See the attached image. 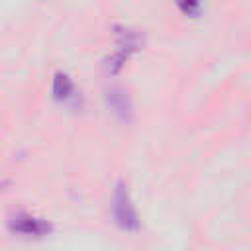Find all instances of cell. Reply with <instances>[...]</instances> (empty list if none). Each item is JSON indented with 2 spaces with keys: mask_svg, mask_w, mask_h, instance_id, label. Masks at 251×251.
I'll list each match as a JSON object with an SVG mask.
<instances>
[{
  "mask_svg": "<svg viewBox=\"0 0 251 251\" xmlns=\"http://www.w3.org/2000/svg\"><path fill=\"white\" fill-rule=\"evenodd\" d=\"M112 214L116 224L126 231H137L139 229V216L133 206V200L129 196V190L124 182L116 184L114 198H112Z\"/></svg>",
  "mask_w": 251,
  "mask_h": 251,
  "instance_id": "cell-1",
  "label": "cell"
},
{
  "mask_svg": "<svg viewBox=\"0 0 251 251\" xmlns=\"http://www.w3.org/2000/svg\"><path fill=\"white\" fill-rule=\"evenodd\" d=\"M10 227L22 235H33V237H41V235H47L51 231V224L41 220V218H35V216H29V214H20L12 220Z\"/></svg>",
  "mask_w": 251,
  "mask_h": 251,
  "instance_id": "cell-2",
  "label": "cell"
},
{
  "mask_svg": "<svg viewBox=\"0 0 251 251\" xmlns=\"http://www.w3.org/2000/svg\"><path fill=\"white\" fill-rule=\"evenodd\" d=\"M106 98H108L110 108H112L122 120H129V116H131V102H129L127 94H126L122 88H110L108 94H106Z\"/></svg>",
  "mask_w": 251,
  "mask_h": 251,
  "instance_id": "cell-3",
  "label": "cell"
},
{
  "mask_svg": "<svg viewBox=\"0 0 251 251\" xmlns=\"http://www.w3.org/2000/svg\"><path fill=\"white\" fill-rule=\"evenodd\" d=\"M180 8L186 10V12H196V10H200L198 4H180Z\"/></svg>",
  "mask_w": 251,
  "mask_h": 251,
  "instance_id": "cell-5",
  "label": "cell"
},
{
  "mask_svg": "<svg viewBox=\"0 0 251 251\" xmlns=\"http://www.w3.org/2000/svg\"><path fill=\"white\" fill-rule=\"evenodd\" d=\"M53 94L57 100H69L75 94V84L65 73H57L53 80Z\"/></svg>",
  "mask_w": 251,
  "mask_h": 251,
  "instance_id": "cell-4",
  "label": "cell"
}]
</instances>
